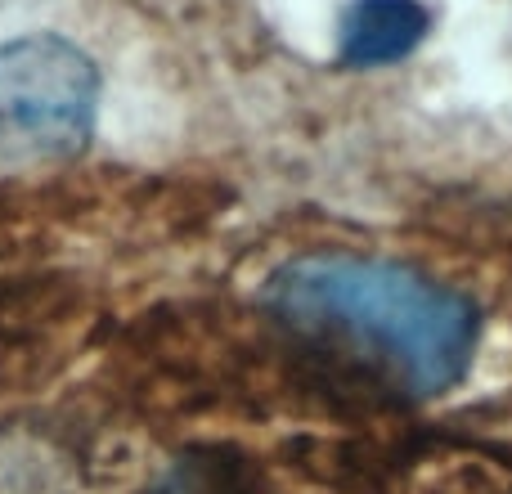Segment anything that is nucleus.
Returning a JSON list of instances; mask_svg holds the SVG:
<instances>
[{"instance_id":"obj_1","label":"nucleus","mask_w":512,"mask_h":494,"mask_svg":"<svg viewBox=\"0 0 512 494\" xmlns=\"http://www.w3.org/2000/svg\"><path fill=\"white\" fill-rule=\"evenodd\" d=\"M261 301L288 333L414 400L459 387L481 342V315L459 288L382 256H292L265 279Z\"/></svg>"},{"instance_id":"obj_2","label":"nucleus","mask_w":512,"mask_h":494,"mask_svg":"<svg viewBox=\"0 0 512 494\" xmlns=\"http://www.w3.org/2000/svg\"><path fill=\"white\" fill-rule=\"evenodd\" d=\"M99 68L77 41L54 32L0 45V153L72 158L99 122Z\"/></svg>"},{"instance_id":"obj_3","label":"nucleus","mask_w":512,"mask_h":494,"mask_svg":"<svg viewBox=\"0 0 512 494\" xmlns=\"http://www.w3.org/2000/svg\"><path fill=\"white\" fill-rule=\"evenodd\" d=\"M432 32L423 0H351L337 23V59L346 68H391L405 63Z\"/></svg>"},{"instance_id":"obj_4","label":"nucleus","mask_w":512,"mask_h":494,"mask_svg":"<svg viewBox=\"0 0 512 494\" xmlns=\"http://www.w3.org/2000/svg\"><path fill=\"white\" fill-rule=\"evenodd\" d=\"M144 494H252L243 463L221 450H189Z\"/></svg>"}]
</instances>
